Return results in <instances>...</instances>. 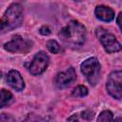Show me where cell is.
<instances>
[{"mask_svg":"<svg viewBox=\"0 0 122 122\" xmlns=\"http://www.w3.org/2000/svg\"><path fill=\"white\" fill-rule=\"evenodd\" d=\"M74 1H77V2H80V1H82V0H74Z\"/></svg>","mask_w":122,"mask_h":122,"instance_id":"cell-17","label":"cell"},{"mask_svg":"<svg viewBox=\"0 0 122 122\" xmlns=\"http://www.w3.org/2000/svg\"><path fill=\"white\" fill-rule=\"evenodd\" d=\"M81 72L84 74L88 82L92 86H95L100 78V71H101V66L97 58L91 57L86 59L81 64Z\"/></svg>","mask_w":122,"mask_h":122,"instance_id":"cell-3","label":"cell"},{"mask_svg":"<svg viewBox=\"0 0 122 122\" xmlns=\"http://www.w3.org/2000/svg\"><path fill=\"white\" fill-rule=\"evenodd\" d=\"M88 92H89V91H88L87 87L80 85V86H77L72 91V95L74 97H84L88 94Z\"/></svg>","mask_w":122,"mask_h":122,"instance_id":"cell-13","label":"cell"},{"mask_svg":"<svg viewBox=\"0 0 122 122\" xmlns=\"http://www.w3.org/2000/svg\"><path fill=\"white\" fill-rule=\"evenodd\" d=\"M76 79V73L73 68H69L65 71H61L56 74L54 78V84L58 89H64L69 87Z\"/></svg>","mask_w":122,"mask_h":122,"instance_id":"cell-8","label":"cell"},{"mask_svg":"<svg viewBox=\"0 0 122 122\" xmlns=\"http://www.w3.org/2000/svg\"><path fill=\"white\" fill-rule=\"evenodd\" d=\"M116 23H117L118 27L120 28V30H121V31H122V11H120V12H119V14L117 15Z\"/></svg>","mask_w":122,"mask_h":122,"instance_id":"cell-16","label":"cell"},{"mask_svg":"<svg viewBox=\"0 0 122 122\" xmlns=\"http://www.w3.org/2000/svg\"><path fill=\"white\" fill-rule=\"evenodd\" d=\"M95 16L101 20V21H105V22H111L113 18H114V11L106 6H97L95 8L94 10Z\"/></svg>","mask_w":122,"mask_h":122,"instance_id":"cell-10","label":"cell"},{"mask_svg":"<svg viewBox=\"0 0 122 122\" xmlns=\"http://www.w3.org/2000/svg\"><path fill=\"white\" fill-rule=\"evenodd\" d=\"M49 62H50V58L46 52L40 51V52L36 53L35 56L33 57L32 61H31V63H30V68H29L30 72L32 75L41 74L48 68Z\"/></svg>","mask_w":122,"mask_h":122,"instance_id":"cell-7","label":"cell"},{"mask_svg":"<svg viewBox=\"0 0 122 122\" xmlns=\"http://www.w3.org/2000/svg\"><path fill=\"white\" fill-rule=\"evenodd\" d=\"M113 120V116H112V112L110 111H104L102 112L98 118L97 121H102V122H109V121H112Z\"/></svg>","mask_w":122,"mask_h":122,"instance_id":"cell-14","label":"cell"},{"mask_svg":"<svg viewBox=\"0 0 122 122\" xmlns=\"http://www.w3.org/2000/svg\"><path fill=\"white\" fill-rule=\"evenodd\" d=\"M96 34H97L102 46L104 47L105 51L108 53L116 52V51H119L122 50V46L116 40L115 36L113 34L108 32L106 30L99 28L96 30Z\"/></svg>","mask_w":122,"mask_h":122,"instance_id":"cell-4","label":"cell"},{"mask_svg":"<svg viewBox=\"0 0 122 122\" xmlns=\"http://www.w3.org/2000/svg\"><path fill=\"white\" fill-rule=\"evenodd\" d=\"M47 48L51 53H59L60 51H62L60 45L55 40H49L47 42Z\"/></svg>","mask_w":122,"mask_h":122,"instance_id":"cell-12","label":"cell"},{"mask_svg":"<svg viewBox=\"0 0 122 122\" xmlns=\"http://www.w3.org/2000/svg\"><path fill=\"white\" fill-rule=\"evenodd\" d=\"M63 44L71 48L81 47L86 40V29L78 21H71L58 33Z\"/></svg>","mask_w":122,"mask_h":122,"instance_id":"cell-1","label":"cell"},{"mask_svg":"<svg viewBox=\"0 0 122 122\" xmlns=\"http://www.w3.org/2000/svg\"><path fill=\"white\" fill-rule=\"evenodd\" d=\"M39 32H40L42 35H49V34H51V29H50L48 26H43V27L40 28Z\"/></svg>","mask_w":122,"mask_h":122,"instance_id":"cell-15","label":"cell"},{"mask_svg":"<svg viewBox=\"0 0 122 122\" xmlns=\"http://www.w3.org/2000/svg\"><path fill=\"white\" fill-rule=\"evenodd\" d=\"M7 81H8V84L17 92H20L25 88V83L21 74L19 73V71L15 70H11L9 71Z\"/></svg>","mask_w":122,"mask_h":122,"instance_id":"cell-9","label":"cell"},{"mask_svg":"<svg viewBox=\"0 0 122 122\" xmlns=\"http://www.w3.org/2000/svg\"><path fill=\"white\" fill-rule=\"evenodd\" d=\"M23 21V10L20 5H11L4 13L1 19V30L10 31L18 28Z\"/></svg>","mask_w":122,"mask_h":122,"instance_id":"cell-2","label":"cell"},{"mask_svg":"<svg viewBox=\"0 0 122 122\" xmlns=\"http://www.w3.org/2000/svg\"><path fill=\"white\" fill-rule=\"evenodd\" d=\"M12 101V94L6 91V90H1V100H0V107L4 108L5 106H8L10 102Z\"/></svg>","mask_w":122,"mask_h":122,"instance_id":"cell-11","label":"cell"},{"mask_svg":"<svg viewBox=\"0 0 122 122\" xmlns=\"http://www.w3.org/2000/svg\"><path fill=\"white\" fill-rule=\"evenodd\" d=\"M32 43L28 40L23 38L20 35H15L12 37V39L6 43L4 45V49L10 52H27L31 49Z\"/></svg>","mask_w":122,"mask_h":122,"instance_id":"cell-6","label":"cell"},{"mask_svg":"<svg viewBox=\"0 0 122 122\" xmlns=\"http://www.w3.org/2000/svg\"><path fill=\"white\" fill-rule=\"evenodd\" d=\"M107 92L111 96L115 99L122 97V71H112L107 80Z\"/></svg>","mask_w":122,"mask_h":122,"instance_id":"cell-5","label":"cell"}]
</instances>
